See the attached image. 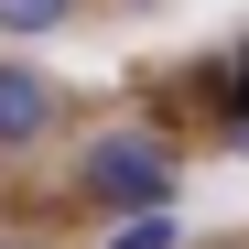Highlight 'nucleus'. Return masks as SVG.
<instances>
[{
	"mask_svg": "<svg viewBox=\"0 0 249 249\" xmlns=\"http://www.w3.org/2000/svg\"><path fill=\"white\" fill-rule=\"evenodd\" d=\"M44 119H54V87L33 65H0V141H44Z\"/></svg>",
	"mask_w": 249,
	"mask_h": 249,
	"instance_id": "2",
	"label": "nucleus"
},
{
	"mask_svg": "<svg viewBox=\"0 0 249 249\" xmlns=\"http://www.w3.org/2000/svg\"><path fill=\"white\" fill-rule=\"evenodd\" d=\"M108 249H174V217H162V206H152V217H119Z\"/></svg>",
	"mask_w": 249,
	"mask_h": 249,
	"instance_id": "3",
	"label": "nucleus"
},
{
	"mask_svg": "<svg viewBox=\"0 0 249 249\" xmlns=\"http://www.w3.org/2000/svg\"><path fill=\"white\" fill-rule=\"evenodd\" d=\"M87 195H98V206H130V217H152V206L174 195V152L141 141V130H130V141H98V152H87Z\"/></svg>",
	"mask_w": 249,
	"mask_h": 249,
	"instance_id": "1",
	"label": "nucleus"
},
{
	"mask_svg": "<svg viewBox=\"0 0 249 249\" xmlns=\"http://www.w3.org/2000/svg\"><path fill=\"white\" fill-rule=\"evenodd\" d=\"M238 119H249V108H238Z\"/></svg>",
	"mask_w": 249,
	"mask_h": 249,
	"instance_id": "5",
	"label": "nucleus"
},
{
	"mask_svg": "<svg viewBox=\"0 0 249 249\" xmlns=\"http://www.w3.org/2000/svg\"><path fill=\"white\" fill-rule=\"evenodd\" d=\"M0 22H11V33H54V22H65V0H0Z\"/></svg>",
	"mask_w": 249,
	"mask_h": 249,
	"instance_id": "4",
	"label": "nucleus"
}]
</instances>
